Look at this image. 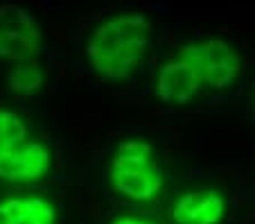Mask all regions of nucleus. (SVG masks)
I'll use <instances>...</instances> for the list:
<instances>
[{"instance_id":"7ed1b4c3","label":"nucleus","mask_w":255,"mask_h":224,"mask_svg":"<svg viewBox=\"0 0 255 224\" xmlns=\"http://www.w3.org/2000/svg\"><path fill=\"white\" fill-rule=\"evenodd\" d=\"M109 184L129 202H154L165 186V175L156 163L154 145L135 136L122 138L109 161Z\"/></svg>"},{"instance_id":"6e6552de","label":"nucleus","mask_w":255,"mask_h":224,"mask_svg":"<svg viewBox=\"0 0 255 224\" xmlns=\"http://www.w3.org/2000/svg\"><path fill=\"white\" fill-rule=\"evenodd\" d=\"M0 224H59V209L43 195H11L0 200Z\"/></svg>"},{"instance_id":"0eeeda50","label":"nucleus","mask_w":255,"mask_h":224,"mask_svg":"<svg viewBox=\"0 0 255 224\" xmlns=\"http://www.w3.org/2000/svg\"><path fill=\"white\" fill-rule=\"evenodd\" d=\"M154 91L160 102L181 107V104H188L197 98V93L201 91V84H199V79L194 77V73L183 61H178L174 57L172 61H167L158 70Z\"/></svg>"},{"instance_id":"423d86ee","label":"nucleus","mask_w":255,"mask_h":224,"mask_svg":"<svg viewBox=\"0 0 255 224\" xmlns=\"http://www.w3.org/2000/svg\"><path fill=\"white\" fill-rule=\"evenodd\" d=\"M228 215V200L219 188L185 190L172 204L174 224H222Z\"/></svg>"},{"instance_id":"9d476101","label":"nucleus","mask_w":255,"mask_h":224,"mask_svg":"<svg viewBox=\"0 0 255 224\" xmlns=\"http://www.w3.org/2000/svg\"><path fill=\"white\" fill-rule=\"evenodd\" d=\"M109 224H154L151 220H144V218H138V215H118L113 218Z\"/></svg>"},{"instance_id":"39448f33","label":"nucleus","mask_w":255,"mask_h":224,"mask_svg":"<svg viewBox=\"0 0 255 224\" xmlns=\"http://www.w3.org/2000/svg\"><path fill=\"white\" fill-rule=\"evenodd\" d=\"M43 34L32 14L20 5H0V59L11 63L34 61Z\"/></svg>"},{"instance_id":"1a4fd4ad","label":"nucleus","mask_w":255,"mask_h":224,"mask_svg":"<svg viewBox=\"0 0 255 224\" xmlns=\"http://www.w3.org/2000/svg\"><path fill=\"white\" fill-rule=\"evenodd\" d=\"M7 86L14 95L20 98H32L36 93L43 91L45 86V73L36 61H23V63H14L7 77Z\"/></svg>"},{"instance_id":"20e7f679","label":"nucleus","mask_w":255,"mask_h":224,"mask_svg":"<svg viewBox=\"0 0 255 224\" xmlns=\"http://www.w3.org/2000/svg\"><path fill=\"white\" fill-rule=\"evenodd\" d=\"M176 59L192 70L201 88H228L237 82L242 73L240 52L224 39H203L185 43L178 50Z\"/></svg>"},{"instance_id":"f03ea898","label":"nucleus","mask_w":255,"mask_h":224,"mask_svg":"<svg viewBox=\"0 0 255 224\" xmlns=\"http://www.w3.org/2000/svg\"><path fill=\"white\" fill-rule=\"evenodd\" d=\"M52 170V150L29 136V125L11 109L0 107V179L36 184Z\"/></svg>"},{"instance_id":"f257e3e1","label":"nucleus","mask_w":255,"mask_h":224,"mask_svg":"<svg viewBox=\"0 0 255 224\" xmlns=\"http://www.w3.org/2000/svg\"><path fill=\"white\" fill-rule=\"evenodd\" d=\"M151 39L149 18L142 14H116L102 20L88 36L91 68L106 82H125L138 70Z\"/></svg>"}]
</instances>
